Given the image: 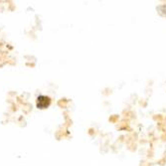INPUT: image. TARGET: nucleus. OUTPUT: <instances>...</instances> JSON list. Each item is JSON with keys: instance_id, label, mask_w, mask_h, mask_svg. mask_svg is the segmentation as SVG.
I'll return each mask as SVG.
<instances>
[{"instance_id": "nucleus-1", "label": "nucleus", "mask_w": 166, "mask_h": 166, "mask_svg": "<svg viewBox=\"0 0 166 166\" xmlns=\"http://www.w3.org/2000/svg\"><path fill=\"white\" fill-rule=\"evenodd\" d=\"M50 105H51V99H50L49 97L44 96V94H40V96L37 97L36 106L38 108L45 109L47 108H49Z\"/></svg>"}]
</instances>
